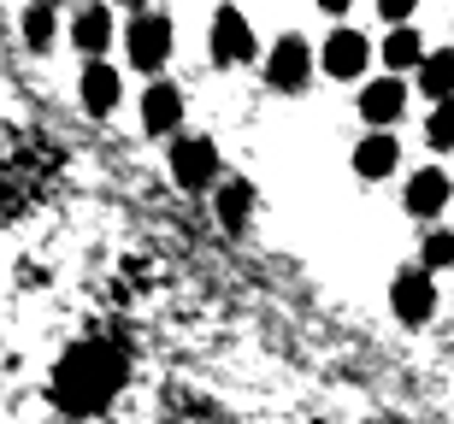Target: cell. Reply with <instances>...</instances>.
<instances>
[{
	"label": "cell",
	"mask_w": 454,
	"mask_h": 424,
	"mask_svg": "<svg viewBox=\"0 0 454 424\" xmlns=\"http://www.w3.org/2000/svg\"><path fill=\"white\" fill-rule=\"evenodd\" d=\"M171 177L184 189H207L213 177H219V148L207 136H184L177 148H171Z\"/></svg>",
	"instance_id": "5b68a950"
},
{
	"label": "cell",
	"mask_w": 454,
	"mask_h": 424,
	"mask_svg": "<svg viewBox=\"0 0 454 424\" xmlns=\"http://www.w3.org/2000/svg\"><path fill=\"white\" fill-rule=\"evenodd\" d=\"M395 159H402V148H395V136H384V130L354 148V171H360V177H372V183H378V177H389V171H395Z\"/></svg>",
	"instance_id": "8fae6325"
},
{
	"label": "cell",
	"mask_w": 454,
	"mask_h": 424,
	"mask_svg": "<svg viewBox=\"0 0 454 424\" xmlns=\"http://www.w3.org/2000/svg\"><path fill=\"white\" fill-rule=\"evenodd\" d=\"M366 35H354V30H337L331 42H325V71L331 77H360L366 71Z\"/></svg>",
	"instance_id": "ba28073f"
},
{
	"label": "cell",
	"mask_w": 454,
	"mask_h": 424,
	"mask_svg": "<svg viewBox=\"0 0 454 424\" xmlns=\"http://www.w3.org/2000/svg\"><path fill=\"white\" fill-rule=\"evenodd\" d=\"M442 206H449V177H442V171H413V183H407V212H413V219H437Z\"/></svg>",
	"instance_id": "9c48e42d"
},
{
	"label": "cell",
	"mask_w": 454,
	"mask_h": 424,
	"mask_svg": "<svg viewBox=\"0 0 454 424\" xmlns=\"http://www.w3.org/2000/svg\"><path fill=\"white\" fill-rule=\"evenodd\" d=\"M213 59H219V66L254 59V24L236 12V6H219V12H213Z\"/></svg>",
	"instance_id": "8992f818"
},
{
	"label": "cell",
	"mask_w": 454,
	"mask_h": 424,
	"mask_svg": "<svg viewBox=\"0 0 454 424\" xmlns=\"http://www.w3.org/2000/svg\"><path fill=\"white\" fill-rule=\"evenodd\" d=\"M384 66H389V71L425 66V42H419V30H407V24H395V30H389V42H384Z\"/></svg>",
	"instance_id": "5bb4252c"
},
{
	"label": "cell",
	"mask_w": 454,
	"mask_h": 424,
	"mask_svg": "<svg viewBox=\"0 0 454 424\" xmlns=\"http://www.w3.org/2000/svg\"><path fill=\"white\" fill-rule=\"evenodd\" d=\"M389 301H395V319L402 324H425L431 312H437V289H431V266H407L402 277H395V289H389Z\"/></svg>",
	"instance_id": "277c9868"
},
{
	"label": "cell",
	"mask_w": 454,
	"mask_h": 424,
	"mask_svg": "<svg viewBox=\"0 0 454 424\" xmlns=\"http://www.w3.org/2000/svg\"><path fill=\"white\" fill-rule=\"evenodd\" d=\"M130 66L136 71H160L166 66V53H171V18L166 12H142V18H130Z\"/></svg>",
	"instance_id": "7a4b0ae2"
},
{
	"label": "cell",
	"mask_w": 454,
	"mask_h": 424,
	"mask_svg": "<svg viewBox=\"0 0 454 424\" xmlns=\"http://www.w3.org/2000/svg\"><path fill=\"white\" fill-rule=\"evenodd\" d=\"M71 42L83 53H106V42H113V12H106V6H83L77 24H71Z\"/></svg>",
	"instance_id": "7c38bea8"
},
{
	"label": "cell",
	"mask_w": 454,
	"mask_h": 424,
	"mask_svg": "<svg viewBox=\"0 0 454 424\" xmlns=\"http://www.w3.org/2000/svg\"><path fill=\"white\" fill-rule=\"evenodd\" d=\"M431 148L454 153V95H449V101H437V112H431Z\"/></svg>",
	"instance_id": "ac0fdd59"
},
{
	"label": "cell",
	"mask_w": 454,
	"mask_h": 424,
	"mask_svg": "<svg viewBox=\"0 0 454 424\" xmlns=\"http://www.w3.org/2000/svg\"><path fill=\"white\" fill-rule=\"evenodd\" d=\"M319 6H325V12H348L354 0H319Z\"/></svg>",
	"instance_id": "44dd1931"
},
{
	"label": "cell",
	"mask_w": 454,
	"mask_h": 424,
	"mask_svg": "<svg viewBox=\"0 0 454 424\" xmlns=\"http://www.w3.org/2000/svg\"><path fill=\"white\" fill-rule=\"evenodd\" d=\"M24 42H30L35 53L53 42V6H30V12H24Z\"/></svg>",
	"instance_id": "e0dca14e"
},
{
	"label": "cell",
	"mask_w": 454,
	"mask_h": 424,
	"mask_svg": "<svg viewBox=\"0 0 454 424\" xmlns=\"http://www.w3.org/2000/svg\"><path fill=\"white\" fill-rule=\"evenodd\" d=\"M307 77H313V48H307L301 35H278V48L266 59V83L295 95V89H307Z\"/></svg>",
	"instance_id": "3957f363"
},
{
	"label": "cell",
	"mask_w": 454,
	"mask_h": 424,
	"mask_svg": "<svg viewBox=\"0 0 454 424\" xmlns=\"http://www.w3.org/2000/svg\"><path fill=\"white\" fill-rule=\"evenodd\" d=\"M83 106L89 112H113L118 106V71L101 66V59H89V71H83Z\"/></svg>",
	"instance_id": "4fadbf2b"
},
{
	"label": "cell",
	"mask_w": 454,
	"mask_h": 424,
	"mask_svg": "<svg viewBox=\"0 0 454 424\" xmlns=\"http://www.w3.org/2000/svg\"><path fill=\"white\" fill-rule=\"evenodd\" d=\"M248 206H254V189L248 183H224V195H219V224H224V230H242V224H248Z\"/></svg>",
	"instance_id": "2e32d148"
},
{
	"label": "cell",
	"mask_w": 454,
	"mask_h": 424,
	"mask_svg": "<svg viewBox=\"0 0 454 424\" xmlns=\"http://www.w3.org/2000/svg\"><path fill=\"white\" fill-rule=\"evenodd\" d=\"M142 124H148L153 136L177 130V124H184V95H177L171 83H153L148 95H142Z\"/></svg>",
	"instance_id": "52a82bcc"
},
{
	"label": "cell",
	"mask_w": 454,
	"mask_h": 424,
	"mask_svg": "<svg viewBox=\"0 0 454 424\" xmlns=\"http://www.w3.org/2000/svg\"><path fill=\"white\" fill-rule=\"evenodd\" d=\"M407 106V89L395 83V77H378V83L360 95V112H366V124H395Z\"/></svg>",
	"instance_id": "30bf717a"
},
{
	"label": "cell",
	"mask_w": 454,
	"mask_h": 424,
	"mask_svg": "<svg viewBox=\"0 0 454 424\" xmlns=\"http://www.w3.org/2000/svg\"><path fill=\"white\" fill-rule=\"evenodd\" d=\"M413 6H419V0H378V12H384L389 24H407V18H413Z\"/></svg>",
	"instance_id": "ffe728a7"
},
{
	"label": "cell",
	"mask_w": 454,
	"mask_h": 424,
	"mask_svg": "<svg viewBox=\"0 0 454 424\" xmlns=\"http://www.w3.org/2000/svg\"><path fill=\"white\" fill-rule=\"evenodd\" d=\"M425 266H431V272H449L454 266V236L449 230H431V236H425Z\"/></svg>",
	"instance_id": "d6986e66"
},
{
	"label": "cell",
	"mask_w": 454,
	"mask_h": 424,
	"mask_svg": "<svg viewBox=\"0 0 454 424\" xmlns=\"http://www.w3.org/2000/svg\"><path fill=\"white\" fill-rule=\"evenodd\" d=\"M118 383H124L118 348H106V342H77V348L59 359V372H53V401L66 412H101L118 395Z\"/></svg>",
	"instance_id": "6da1fadb"
},
{
	"label": "cell",
	"mask_w": 454,
	"mask_h": 424,
	"mask_svg": "<svg viewBox=\"0 0 454 424\" xmlns=\"http://www.w3.org/2000/svg\"><path fill=\"white\" fill-rule=\"evenodd\" d=\"M118 6H136V0H118Z\"/></svg>",
	"instance_id": "7402d4cb"
},
{
	"label": "cell",
	"mask_w": 454,
	"mask_h": 424,
	"mask_svg": "<svg viewBox=\"0 0 454 424\" xmlns=\"http://www.w3.org/2000/svg\"><path fill=\"white\" fill-rule=\"evenodd\" d=\"M419 89L431 95V101H449V95H454V53H425Z\"/></svg>",
	"instance_id": "9a60e30c"
}]
</instances>
